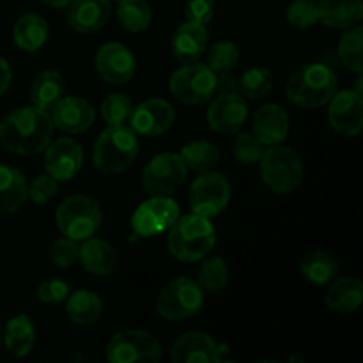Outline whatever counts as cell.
Wrapping results in <instances>:
<instances>
[{
	"mask_svg": "<svg viewBox=\"0 0 363 363\" xmlns=\"http://www.w3.org/2000/svg\"><path fill=\"white\" fill-rule=\"evenodd\" d=\"M53 121L48 110L21 106L0 123V140L14 155H38L52 142Z\"/></svg>",
	"mask_w": 363,
	"mask_h": 363,
	"instance_id": "cell-1",
	"label": "cell"
},
{
	"mask_svg": "<svg viewBox=\"0 0 363 363\" xmlns=\"http://www.w3.org/2000/svg\"><path fill=\"white\" fill-rule=\"evenodd\" d=\"M339 89L335 71L323 62H311L291 74L286 94L291 103L303 108L323 106Z\"/></svg>",
	"mask_w": 363,
	"mask_h": 363,
	"instance_id": "cell-2",
	"label": "cell"
},
{
	"mask_svg": "<svg viewBox=\"0 0 363 363\" xmlns=\"http://www.w3.org/2000/svg\"><path fill=\"white\" fill-rule=\"evenodd\" d=\"M216 243V230L209 218L201 215H186L172 223L169 233V250L183 262L204 259Z\"/></svg>",
	"mask_w": 363,
	"mask_h": 363,
	"instance_id": "cell-3",
	"label": "cell"
},
{
	"mask_svg": "<svg viewBox=\"0 0 363 363\" xmlns=\"http://www.w3.org/2000/svg\"><path fill=\"white\" fill-rule=\"evenodd\" d=\"M138 155V137L124 124L108 126L94 144V165L105 174H119L135 162Z\"/></svg>",
	"mask_w": 363,
	"mask_h": 363,
	"instance_id": "cell-4",
	"label": "cell"
},
{
	"mask_svg": "<svg viewBox=\"0 0 363 363\" xmlns=\"http://www.w3.org/2000/svg\"><path fill=\"white\" fill-rule=\"evenodd\" d=\"M259 165L266 186L279 195L293 194L303 179L300 156L286 145H269V149L262 152Z\"/></svg>",
	"mask_w": 363,
	"mask_h": 363,
	"instance_id": "cell-5",
	"label": "cell"
},
{
	"mask_svg": "<svg viewBox=\"0 0 363 363\" xmlns=\"http://www.w3.org/2000/svg\"><path fill=\"white\" fill-rule=\"evenodd\" d=\"M57 225L66 238L84 241L98 233L101 208L87 195H71L57 209Z\"/></svg>",
	"mask_w": 363,
	"mask_h": 363,
	"instance_id": "cell-6",
	"label": "cell"
},
{
	"mask_svg": "<svg viewBox=\"0 0 363 363\" xmlns=\"http://www.w3.org/2000/svg\"><path fill=\"white\" fill-rule=\"evenodd\" d=\"M204 305V291L191 279L181 277L167 284L158 296V312L167 321H181L197 314Z\"/></svg>",
	"mask_w": 363,
	"mask_h": 363,
	"instance_id": "cell-7",
	"label": "cell"
},
{
	"mask_svg": "<svg viewBox=\"0 0 363 363\" xmlns=\"http://www.w3.org/2000/svg\"><path fill=\"white\" fill-rule=\"evenodd\" d=\"M170 92L186 105H199L216 92V73L208 64H184L170 78Z\"/></svg>",
	"mask_w": 363,
	"mask_h": 363,
	"instance_id": "cell-8",
	"label": "cell"
},
{
	"mask_svg": "<svg viewBox=\"0 0 363 363\" xmlns=\"http://www.w3.org/2000/svg\"><path fill=\"white\" fill-rule=\"evenodd\" d=\"M106 360L112 363H156L162 360V346L151 333L124 330L116 333L106 346Z\"/></svg>",
	"mask_w": 363,
	"mask_h": 363,
	"instance_id": "cell-9",
	"label": "cell"
},
{
	"mask_svg": "<svg viewBox=\"0 0 363 363\" xmlns=\"http://www.w3.org/2000/svg\"><path fill=\"white\" fill-rule=\"evenodd\" d=\"M230 201V184L225 176L218 172H202L190 188V206L195 215H220Z\"/></svg>",
	"mask_w": 363,
	"mask_h": 363,
	"instance_id": "cell-10",
	"label": "cell"
},
{
	"mask_svg": "<svg viewBox=\"0 0 363 363\" xmlns=\"http://www.w3.org/2000/svg\"><path fill=\"white\" fill-rule=\"evenodd\" d=\"M186 165L177 152H163L145 165L142 183L147 194L170 195L186 179Z\"/></svg>",
	"mask_w": 363,
	"mask_h": 363,
	"instance_id": "cell-11",
	"label": "cell"
},
{
	"mask_svg": "<svg viewBox=\"0 0 363 363\" xmlns=\"http://www.w3.org/2000/svg\"><path fill=\"white\" fill-rule=\"evenodd\" d=\"M177 218L179 206L176 201L167 199V195H155L138 206L131 218V227L138 236L151 238L169 230Z\"/></svg>",
	"mask_w": 363,
	"mask_h": 363,
	"instance_id": "cell-12",
	"label": "cell"
},
{
	"mask_svg": "<svg viewBox=\"0 0 363 363\" xmlns=\"http://www.w3.org/2000/svg\"><path fill=\"white\" fill-rule=\"evenodd\" d=\"M176 121V110L165 99H147L130 113V128L140 137H158L170 130Z\"/></svg>",
	"mask_w": 363,
	"mask_h": 363,
	"instance_id": "cell-13",
	"label": "cell"
},
{
	"mask_svg": "<svg viewBox=\"0 0 363 363\" xmlns=\"http://www.w3.org/2000/svg\"><path fill=\"white\" fill-rule=\"evenodd\" d=\"M225 353L227 346L215 342L208 333L188 332L174 342L170 358L176 363H218Z\"/></svg>",
	"mask_w": 363,
	"mask_h": 363,
	"instance_id": "cell-14",
	"label": "cell"
},
{
	"mask_svg": "<svg viewBox=\"0 0 363 363\" xmlns=\"http://www.w3.org/2000/svg\"><path fill=\"white\" fill-rule=\"evenodd\" d=\"M45 169L46 174L57 181H69L80 172L84 163V151L73 138L60 137L46 145Z\"/></svg>",
	"mask_w": 363,
	"mask_h": 363,
	"instance_id": "cell-15",
	"label": "cell"
},
{
	"mask_svg": "<svg viewBox=\"0 0 363 363\" xmlns=\"http://www.w3.org/2000/svg\"><path fill=\"white\" fill-rule=\"evenodd\" d=\"M96 69L108 84H126L137 71L133 53L123 43H106L96 55Z\"/></svg>",
	"mask_w": 363,
	"mask_h": 363,
	"instance_id": "cell-16",
	"label": "cell"
},
{
	"mask_svg": "<svg viewBox=\"0 0 363 363\" xmlns=\"http://www.w3.org/2000/svg\"><path fill=\"white\" fill-rule=\"evenodd\" d=\"M330 124L346 137H354L363 128V99L354 91H340L330 99Z\"/></svg>",
	"mask_w": 363,
	"mask_h": 363,
	"instance_id": "cell-17",
	"label": "cell"
},
{
	"mask_svg": "<svg viewBox=\"0 0 363 363\" xmlns=\"http://www.w3.org/2000/svg\"><path fill=\"white\" fill-rule=\"evenodd\" d=\"M248 117L247 101L238 92L218 94L208 110V123L213 131L223 135L236 133L241 130Z\"/></svg>",
	"mask_w": 363,
	"mask_h": 363,
	"instance_id": "cell-18",
	"label": "cell"
},
{
	"mask_svg": "<svg viewBox=\"0 0 363 363\" xmlns=\"http://www.w3.org/2000/svg\"><path fill=\"white\" fill-rule=\"evenodd\" d=\"M50 116H52L53 126L66 133H84L94 124L96 119L91 103L84 98H77V96L60 98L52 106Z\"/></svg>",
	"mask_w": 363,
	"mask_h": 363,
	"instance_id": "cell-19",
	"label": "cell"
},
{
	"mask_svg": "<svg viewBox=\"0 0 363 363\" xmlns=\"http://www.w3.org/2000/svg\"><path fill=\"white\" fill-rule=\"evenodd\" d=\"M110 14V0H71L67 4V23L82 34L101 30L108 23Z\"/></svg>",
	"mask_w": 363,
	"mask_h": 363,
	"instance_id": "cell-20",
	"label": "cell"
},
{
	"mask_svg": "<svg viewBox=\"0 0 363 363\" xmlns=\"http://www.w3.org/2000/svg\"><path fill=\"white\" fill-rule=\"evenodd\" d=\"M208 46L206 25L186 21L172 35V53L181 64L197 62Z\"/></svg>",
	"mask_w": 363,
	"mask_h": 363,
	"instance_id": "cell-21",
	"label": "cell"
},
{
	"mask_svg": "<svg viewBox=\"0 0 363 363\" xmlns=\"http://www.w3.org/2000/svg\"><path fill=\"white\" fill-rule=\"evenodd\" d=\"M289 133V117L280 105L261 106L254 116V135L264 145L280 144Z\"/></svg>",
	"mask_w": 363,
	"mask_h": 363,
	"instance_id": "cell-22",
	"label": "cell"
},
{
	"mask_svg": "<svg viewBox=\"0 0 363 363\" xmlns=\"http://www.w3.org/2000/svg\"><path fill=\"white\" fill-rule=\"evenodd\" d=\"M319 6V20L330 28L346 30L354 27L363 18L362 0H321Z\"/></svg>",
	"mask_w": 363,
	"mask_h": 363,
	"instance_id": "cell-23",
	"label": "cell"
},
{
	"mask_svg": "<svg viewBox=\"0 0 363 363\" xmlns=\"http://www.w3.org/2000/svg\"><path fill=\"white\" fill-rule=\"evenodd\" d=\"M82 266L92 275H110L117 266V252L110 243L99 238H87L78 254Z\"/></svg>",
	"mask_w": 363,
	"mask_h": 363,
	"instance_id": "cell-24",
	"label": "cell"
},
{
	"mask_svg": "<svg viewBox=\"0 0 363 363\" xmlns=\"http://www.w3.org/2000/svg\"><path fill=\"white\" fill-rule=\"evenodd\" d=\"M28 199V184L23 174L13 167H0V215L18 211Z\"/></svg>",
	"mask_w": 363,
	"mask_h": 363,
	"instance_id": "cell-25",
	"label": "cell"
},
{
	"mask_svg": "<svg viewBox=\"0 0 363 363\" xmlns=\"http://www.w3.org/2000/svg\"><path fill=\"white\" fill-rule=\"evenodd\" d=\"M363 301V284L358 277L339 279L326 294V305L330 311L339 314H353Z\"/></svg>",
	"mask_w": 363,
	"mask_h": 363,
	"instance_id": "cell-26",
	"label": "cell"
},
{
	"mask_svg": "<svg viewBox=\"0 0 363 363\" xmlns=\"http://www.w3.org/2000/svg\"><path fill=\"white\" fill-rule=\"evenodd\" d=\"M13 35L18 48H21L23 52H35L45 45L46 38H48V23L39 14L27 13L18 18V21L14 23Z\"/></svg>",
	"mask_w": 363,
	"mask_h": 363,
	"instance_id": "cell-27",
	"label": "cell"
},
{
	"mask_svg": "<svg viewBox=\"0 0 363 363\" xmlns=\"http://www.w3.org/2000/svg\"><path fill=\"white\" fill-rule=\"evenodd\" d=\"M2 339L6 342L7 351L14 357H25L30 353L35 340V330L30 318L21 314L11 319L2 332Z\"/></svg>",
	"mask_w": 363,
	"mask_h": 363,
	"instance_id": "cell-28",
	"label": "cell"
},
{
	"mask_svg": "<svg viewBox=\"0 0 363 363\" xmlns=\"http://www.w3.org/2000/svg\"><path fill=\"white\" fill-rule=\"evenodd\" d=\"M66 312L74 325H94L103 312V303L99 296L92 291L82 289L66 298Z\"/></svg>",
	"mask_w": 363,
	"mask_h": 363,
	"instance_id": "cell-29",
	"label": "cell"
},
{
	"mask_svg": "<svg viewBox=\"0 0 363 363\" xmlns=\"http://www.w3.org/2000/svg\"><path fill=\"white\" fill-rule=\"evenodd\" d=\"M64 94V78L59 71H43L34 78L30 99L39 108L50 110Z\"/></svg>",
	"mask_w": 363,
	"mask_h": 363,
	"instance_id": "cell-30",
	"label": "cell"
},
{
	"mask_svg": "<svg viewBox=\"0 0 363 363\" xmlns=\"http://www.w3.org/2000/svg\"><path fill=\"white\" fill-rule=\"evenodd\" d=\"M179 156L183 158L186 169L199 174L213 170L220 162V151L208 140L190 142L181 149Z\"/></svg>",
	"mask_w": 363,
	"mask_h": 363,
	"instance_id": "cell-31",
	"label": "cell"
},
{
	"mask_svg": "<svg viewBox=\"0 0 363 363\" xmlns=\"http://www.w3.org/2000/svg\"><path fill=\"white\" fill-rule=\"evenodd\" d=\"M337 272H339L337 259L321 250L311 254L301 262V275H303V279L315 284V286L330 284L337 277Z\"/></svg>",
	"mask_w": 363,
	"mask_h": 363,
	"instance_id": "cell-32",
	"label": "cell"
},
{
	"mask_svg": "<svg viewBox=\"0 0 363 363\" xmlns=\"http://www.w3.org/2000/svg\"><path fill=\"white\" fill-rule=\"evenodd\" d=\"M117 18L130 32H142L151 25L152 11L145 0H117Z\"/></svg>",
	"mask_w": 363,
	"mask_h": 363,
	"instance_id": "cell-33",
	"label": "cell"
},
{
	"mask_svg": "<svg viewBox=\"0 0 363 363\" xmlns=\"http://www.w3.org/2000/svg\"><path fill=\"white\" fill-rule=\"evenodd\" d=\"M362 45H363V30L360 25L346 28V34L339 41V59L350 71L360 74L363 71L362 59Z\"/></svg>",
	"mask_w": 363,
	"mask_h": 363,
	"instance_id": "cell-34",
	"label": "cell"
},
{
	"mask_svg": "<svg viewBox=\"0 0 363 363\" xmlns=\"http://www.w3.org/2000/svg\"><path fill=\"white\" fill-rule=\"evenodd\" d=\"M273 89V74L266 67H250L238 80V91L245 99H261Z\"/></svg>",
	"mask_w": 363,
	"mask_h": 363,
	"instance_id": "cell-35",
	"label": "cell"
},
{
	"mask_svg": "<svg viewBox=\"0 0 363 363\" xmlns=\"http://www.w3.org/2000/svg\"><path fill=\"white\" fill-rule=\"evenodd\" d=\"M199 286L204 293L215 294L222 289L229 279V269H227L225 261L222 257H211L206 259L202 262L201 269H199Z\"/></svg>",
	"mask_w": 363,
	"mask_h": 363,
	"instance_id": "cell-36",
	"label": "cell"
},
{
	"mask_svg": "<svg viewBox=\"0 0 363 363\" xmlns=\"http://www.w3.org/2000/svg\"><path fill=\"white\" fill-rule=\"evenodd\" d=\"M240 62V50L233 41H218L208 52V66L215 73H230Z\"/></svg>",
	"mask_w": 363,
	"mask_h": 363,
	"instance_id": "cell-37",
	"label": "cell"
},
{
	"mask_svg": "<svg viewBox=\"0 0 363 363\" xmlns=\"http://www.w3.org/2000/svg\"><path fill=\"white\" fill-rule=\"evenodd\" d=\"M131 110H133V106H131L130 98H128L126 94H121V92H112V94L106 96L101 103L103 119H105L110 126L123 124L124 121L130 119Z\"/></svg>",
	"mask_w": 363,
	"mask_h": 363,
	"instance_id": "cell-38",
	"label": "cell"
},
{
	"mask_svg": "<svg viewBox=\"0 0 363 363\" xmlns=\"http://www.w3.org/2000/svg\"><path fill=\"white\" fill-rule=\"evenodd\" d=\"M287 21L296 28H311L319 21V6L314 0H294L287 7Z\"/></svg>",
	"mask_w": 363,
	"mask_h": 363,
	"instance_id": "cell-39",
	"label": "cell"
},
{
	"mask_svg": "<svg viewBox=\"0 0 363 363\" xmlns=\"http://www.w3.org/2000/svg\"><path fill=\"white\" fill-rule=\"evenodd\" d=\"M266 151V145L255 137L254 133H243L234 140L233 144V155L238 162L247 163V165H254L259 163L262 152Z\"/></svg>",
	"mask_w": 363,
	"mask_h": 363,
	"instance_id": "cell-40",
	"label": "cell"
},
{
	"mask_svg": "<svg viewBox=\"0 0 363 363\" xmlns=\"http://www.w3.org/2000/svg\"><path fill=\"white\" fill-rule=\"evenodd\" d=\"M78 254H80V247L78 241L71 240V238H59L55 243L50 248V257H52L53 264L59 268H69L78 261Z\"/></svg>",
	"mask_w": 363,
	"mask_h": 363,
	"instance_id": "cell-41",
	"label": "cell"
},
{
	"mask_svg": "<svg viewBox=\"0 0 363 363\" xmlns=\"http://www.w3.org/2000/svg\"><path fill=\"white\" fill-rule=\"evenodd\" d=\"M57 191H59V181L53 179L50 174L38 176L28 184V197L35 204H46L55 197Z\"/></svg>",
	"mask_w": 363,
	"mask_h": 363,
	"instance_id": "cell-42",
	"label": "cell"
},
{
	"mask_svg": "<svg viewBox=\"0 0 363 363\" xmlns=\"http://www.w3.org/2000/svg\"><path fill=\"white\" fill-rule=\"evenodd\" d=\"M69 296V286L60 279H46L38 287V298L46 305H59Z\"/></svg>",
	"mask_w": 363,
	"mask_h": 363,
	"instance_id": "cell-43",
	"label": "cell"
},
{
	"mask_svg": "<svg viewBox=\"0 0 363 363\" xmlns=\"http://www.w3.org/2000/svg\"><path fill=\"white\" fill-rule=\"evenodd\" d=\"M184 13L188 21L208 25L215 16V0H188Z\"/></svg>",
	"mask_w": 363,
	"mask_h": 363,
	"instance_id": "cell-44",
	"label": "cell"
},
{
	"mask_svg": "<svg viewBox=\"0 0 363 363\" xmlns=\"http://www.w3.org/2000/svg\"><path fill=\"white\" fill-rule=\"evenodd\" d=\"M238 91V80L230 73H216V92L215 94H229Z\"/></svg>",
	"mask_w": 363,
	"mask_h": 363,
	"instance_id": "cell-45",
	"label": "cell"
},
{
	"mask_svg": "<svg viewBox=\"0 0 363 363\" xmlns=\"http://www.w3.org/2000/svg\"><path fill=\"white\" fill-rule=\"evenodd\" d=\"M11 78H13V73H11L9 62L0 57V96L6 94V91L9 89Z\"/></svg>",
	"mask_w": 363,
	"mask_h": 363,
	"instance_id": "cell-46",
	"label": "cell"
},
{
	"mask_svg": "<svg viewBox=\"0 0 363 363\" xmlns=\"http://www.w3.org/2000/svg\"><path fill=\"white\" fill-rule=\"evenodd\" d=\"M46 6H52V7H66L71 0H43Z\"/></svg>",
	"mask_w": 363,
	"mask_h": 363,
	"instance_id": "cell-47",
	"label": "cell"
},
{
	"mask_svg": "<svg viewBox=\"0 0 363 363\" xmlns=\"http://www.w3.org/2000/svg\"><path fill=\"white\" fill-rule=\"evenodd\" d=\"M0 344H2V326H0Z\"/></svg>",
	"mask_w": 363,
	"mask_h": 363,
	"instance_id": "cell-48",
	"label": "cell"
}]
</instances>
